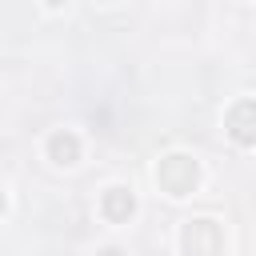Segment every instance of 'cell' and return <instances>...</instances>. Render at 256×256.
<instances>
[{
	"label": "cell",
	"instance_id": "1",
	"mask_svg": "<svg viewBox=\"0 0 256 256\" xmlns=\"http://www.w3.org/2000/svg\"><path fill=\"white\" fill-rule=\"evenodd\" d=\"M228 132L240 144H256V100H240L228 116Z\"/></svg>",
	"mask_w": 256,
	"mask_h": 256
},
{
	"label": "cell",
	"instance_id": "2",
	"mask_svg": "<svg viewBox=\"0 0 256 256\" xmlns=\"http://www.w3.org/2000/svg\"><path fill=\"white\" fill-rule=\"evenodd\" d=\"M52 156H56V164H72L76 160V152H80V144H76V136L72 132H60V136H52Z\"/></svg>",
	"mask_w": 256,
	"mask_h": 256
},
{
	"label": "cell",
	"instance_id": "3",
	"mask_svg": "<svg viewBox=\"0 0 256 256\" xmlns=\"http://www.w3.org/2000/svg\"><path fill=\"white\" fill-rule=\"evenodd\" d=\"M104 208H108L112 216H128V212H132V196H128L124 188H112V192L104 196Z\"/></svg>",
	"mask_w": 256,
	"mask_h": 256
},
{
	"label": "cell",
	"instance_id": "4",
	"mask_svg": "<svg viewBox=\"0 0 256 256\" xmlns=\"http://www.w3.org/2000/svg\"><path fill=\"white\" fill-rule=\"evenodd\" d=\"M0 208H4V196H0Z\"/></svg>",
	"mask_w": 256,
	"mask_h": 256
}]
</instances>
